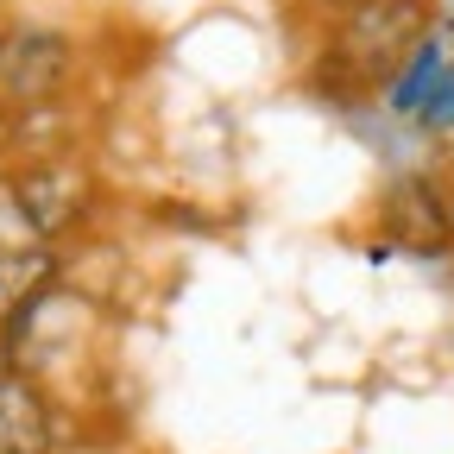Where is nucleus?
Returning <instances> with one entry per match:
<instances>
[{"label": "nucleus", "mask_w": 454, "mask_h": 454, "mask_svg": "<svg viewBox=\"0 0 454 454\" xmlns=\"http://www.w3.org/2000/svg\"><path fill=\"white\" fill-rule=\"evenodd\" d=\"M13 372V354H7V340H0V379H7Z\"/></svg>", "instance_id": "1a4fd4ad"}, {"label": "nucleus", "mask_w": 454, "mask_h": 454, "mask_svg": "<svg viewBox=\"0 0 454 454\" xmlns=\"http://www.w3.org/2000/svg\"><path fill=\"white\" fill-rule=\"evenodd\" d=\"M70 89H76V44L57 26H13L0 38V107L7 114L64 107Z\"/></svg>", "instance_id": "7ed1b4c3"}, {"label": "nucleus", "mask_w": 454, "mask_h": 454, "mask_svg": "<svg viewBox=\"0 0 454 454\" xmlns=\"http://www.w3.org/2000/svg\"><path fill=\"white\" fill-rule=\"evenodd\" d=\"M303 7H309V13H328V20H340L348 7H360V0H303Z\"/></svg>", "instance_id": "0eeeda50"}, {"label": "nucleus", "mask_w": 454, "mask_h": 454, "mask_svg": "<svg viewBox=\"0 0 454 454\" xmlns=\"http://www.w3.org/2000/svg\"><path fill=\"white\" fill-rule=\"evenodd\" d=\"M0 152H13V114L0 107Z\"/></svg>", "instance_id": "6e6552de"}, {"label": "nucleus", "mask_w": 454, "mask_h": 454, "mask_svg": "<svg viewBox=\"0 0 454 454\" xmlns=\"http://www.w3.org/2000/svg\"><path fill=\"white\" fill-rule=\"evenodd\" d=\"M57 291H64V259H57V247H44V240L0 247V334H13Z\"/></svg>", "instance_id": "423d86ee"}, {"label": "nucleus", "mask_w": 454, "mask_h": 454, "mask_svg": "<svg viewBox=\"0 0 454 454\" xmlns=\"http://www.w3.org/2000/svg\"><path fill=\"white\" fill-rule=\"evenodd\" d=\"M379 227L411 259H448L454 253V190H442L429 170H397L379 202Z\"/></svg>", "instance_id": "20e7f679"}, {"label": "nucleus", "mask_w": 454, "mask_h": 454, "mask_svg": "<svg viewBox=\"0 0 454 454\" xmlns=\"http://www.w3.org/2000/svg\"><path fill=\"white\" fill-rule=\"evenodd\" d=\"M7 202L20 208V221L32 227V240L57 247L64 234H76V227L95 215V170L64 152V158H32L13 170L7 184Z\"/></svg>", "instance_id": "f03ea898"}, {"label": "nucleus", "mask_w": 454, "mask_h": 454, "mask_svg": "<svg viewBox=\"0 0 454 454\" xmlns=\"http://www.w3.org/2000/svg\"><path fill=\"white\" fill-rule=\"evenodd\" d=\"M448 20H454V0H448Z\"/></svg>", "instance_id": "9d476101"}, {"label": "nucleus", "mask_w": 454, "mask_h": 454, "mask_svg": "<svg viewBox=\"0 0 454 454\" xmlns=\"http://www.w3.org/2000/svg\"><path fill=\"white\" fill-rule=\"evenodd\" d=\"M435 0H360L328 26V51H322V89L340 101H366L385 95L391 76L411 64V51L435 32Z\"/></svg>", "instance_id": "f257e3e1"}, {"label": "nucleus", "mask_w": 454, "mask_h": 454, "mask_svg": "<svg viewBox=\"0 0 454 454\" xmlns=\"http://www.w3.org/2000/svg\"><path fill=\"white\" fill-rule=\"evenodd\" d=\"M64 448V411L32 366H13L0 379V454H57Z\"/></svg>", "instance_id": "39448f33"}]
</instances>
